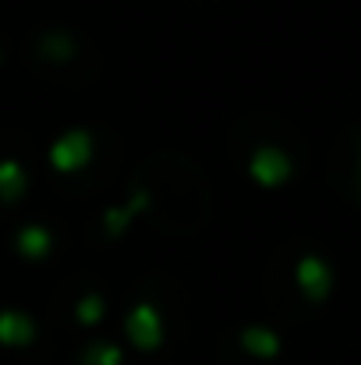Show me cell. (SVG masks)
<instances>
[{
    "label": "cell",
    "mask_w": 361,
    "mask_h": 365,
    "mask_svg": "<svg viewBox=\"0 0 361 365\" xmlns=\"http://www.w3.org/2000/svg\"><path fill=\"white\" fill-rule=\"evenodd\" d=\"M85 156H89V135H85V131H68V135L50 149V160H53L57 167H64V170L78 167Z\"/></svg>",
    "instance_id": "obj_1"
},
{
    "label": "cell",
    "mask_w": 361,
    "mask_h": 365,
    "mask_svg": "<svg viewBox=\"0 0 361 365\" xmlns=\"http://www.w3.org/2000/svg\"><path fill=\"white\" fill-rule=\"evenodd\" d=\"M251 170H255V178L266 181V185L283 181V178H287V156H283L280 149L266 145V149H258V153L251 156Z\"/></svg>",
    "instance_id": "obj_2"
},
{
    "label": "cell",
    "mask_w": 361,
    "mask_h": 365,
    "mask_svg": "<svg viewBox=\"0 0 361 365\" xmlns=\"http://www.w3.org/2000/svg\"><path fill=\"white\" fill-rule=\"evenodd\" d=\"M298 280H301V287L308 291V294H326V287H330V269H326V262L323 259H315V255H308V259H301V266H298Z\"/></svg>",
    "instance_id": "obj_3"
},
{
    "label": "cell",
    "mask_w": 361,
    "mask_h": 365,
    "mask_svg": "<svg viewBox=\"0 0 361 365\" xmlns=\"http://www.w3.org/2000/svg\"><path fill=\"white\" fill-rule=\"evenodd\" d=\"M127 330H131V337H135L138 344H156V341H159V319H156V312H152L149 305H138V309L131 312Z\"/></svg>",
    "instance_id": "obj_4"
},
{
    "label": "cell",
    "mask_w": 361,
    "mask_h": 365,
    "mask_svg": "<svg viewBox=\"0 0 361 365\" xmlns=\"http://www.w3.org/2000/svg\"><path fill=\"white\" fill-rule=\"evenodd\" d=\"M28 334H32L28 316H18V312H0V341L14 344V341H28Z\"/></svg>",
    "instance_id": "obj_5"
},
{
    "label": "cell",
    "mask_w": 361,
    "mask_h": 365,
    "mask_svg": "<svg viewBox=\"0 0 361 365\" xmlns=\"http://www.w3.org/2000/svg\"><path fill=\"white\" fill-rule=\"evenodd\" d=\"M21 185H25L21 167H18L14 160H4V163H0V192H4V195H14Z\"/></svg>",
    "instance_id": "obj_6"
},
{
    "label": "cell",
    "mask_w": 361,
    "mask_h": 365,
    "mask_svg": "<svg viewBox=\"0 0 361 365\" xmlns=\"http://www.w3.org/2000/svg\"><path fill=\"white\" fill-rule=\"evenodd\" d=\"M18 245H21L25 252H43V248L50 245V235H46L43 227H25V231L18 235Z\"/></svg>",
    "instance_id": "obj_7"
},
{
    "label": "cell",
    "mask_w": 361,
    "mask_h": 365,
    "mask_svg": "<svg viewBox=\"0 0 361 365\" xmlns=\"http://www.w3.org/2000/svg\"><path fill=\"white\" fill-rule=\"evenodd\" d=\"M244 344H248L251 351H262V355L276 351V337L266 334V330H244Z\"/></svg>",
    "instance_id": "obj_8"
},
{
    "label": "cell",
    "mask_w": 361,
    "mask_h": 365,
    "mask_svg": "<svg viewBox=\"0 0 361 365\" xmlns=\"http://www.w3.org/2000/svg\"><path fill=\"white\" fill-rule=\"evenodd\" d=\"M100 309H103V298H100V294H89V298L78 302V316H82L85 323H96V319H100Z\"/></svg>",
    "instance_id": "obj_9"
},
{
    "label": "cell",
    "mask_w": 361,
    "mask_h": 365,
    "mask_svg": "<svg viewBox=\"0 0 361 365\" xmlns=\"http://www.w3.org/2000/svg\"><path fill=\"white\" fill-rule=\"evenodd\" d=\"M120 351L117 348H107V344H96V351L89 355V365H117Z\"/></svg>",
    "instance_id": "obj_10"
}]
</instances>
